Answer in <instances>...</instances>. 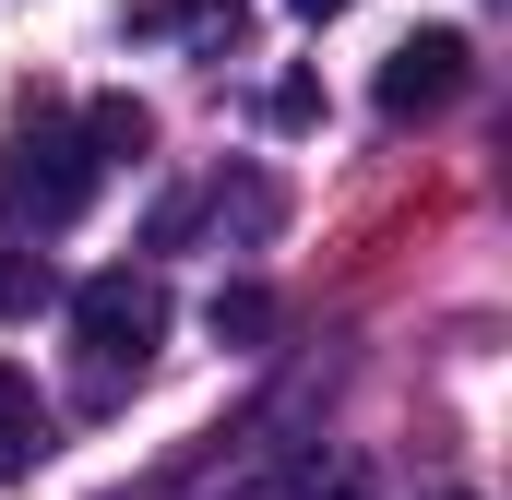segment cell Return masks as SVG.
Segmentation results:
<instances>
[{
  "mask_svg": "<svg viewBox=\"0 0 512 500\" xmlns=\"http://www.w3.org/2000/svg\"><path fill=\"white\" fill-rule=\"evenodd\" d=\"M96 143H84V120L72 108H24V120L0 131V227H72L84 203H96Z\"/></svg>",
  "mask_w": 512,
  "mask_h": 500,
  "instance_id": "obj_1",
  "label": "cell"
},
{
  "mask_svg": "<svg viewBox=\"0 0 512 500\" xmlns=\"http://www.w3.org/2000/svg\"><path fill=\"white\" fill-rule=\"evenodd\" d=\"M72 346H84V370H96V393L108 381H143V358L167 346V286L155 274H131V262H108V274H84L72 286Z\"/></svg>",
  "mask_w": 512,
  "mask_h": 500,
  "instance_id": "obj_2",
  "label": "cell"
},
{
  "mask_svg": "<svg viewBox=\"0 0 512 500\" xmlns=\"http://www.w3.org/2000/svg\"><path fill=\"white\" fill-rule=\"evenodd\" d=\"M465 72H477V60H465V36H453V24H417V36L382 60V84H370V96H382V120H441V108L465 96Z\"/></svg>",
  "mask_w": 512,
  "mask_h": 500,
  "instance_id": "obj_3",
  "label": "cell"
},
{
  "mask_svg": "<svg viewBox=\"0 0 512 500\" xmlns=\"http://www.w3.org/2000/svg\"><path fill=\"white\" fill-rule=\"evenodd\" d=\"M48 465V405H36V381L0 358V477H36Z\"/></svg>",
  "mask_w": 512,
  "mask_h": 500,
  "instance_id": "obj_4",
  "label": "cell"
},
{
  "mask_svg": "<svg viewBox=\"0 0 512 500\" xmlns=\"http://www.w3.org/2000/svg\"><path fill=\"white\" fill-rule=\"evenodd\" d=\"M84 143H96V167H131V155H155V108L143 96H96L84 108Z\"/></svg>",
  "mask_w": 512,
  "mask_h": 500,
  "instance_id": "obj_5",
  "label": "cell"
},
{
  "mask_svg": "<svg viewBox=\"0 0 512 500\" xmlns=\"http://www.w3.org/2000/svg\"><path fill=\"white\" fill-rule=\"evenodd\" d=\"M60 298V274H48V250H24V227L0 239V322H24V310H48Z\"/></svg>",
  "mask_w": 512,
  "mask_h": 500,
  "instance_id": "obj_6",
  "label": "cell"
},
{
  "mask_svg": "<svg viewBox=\"0 0 512 500\" xmlns=\"http://www.w3.org/2000/svg\"><path fill=\"white\" fill-rule=\"evenodd\" d=\"M155 24H179L191 48H239V24H251V0H179V12H155Z\"/></svg>",
  "mask_w": 512,
  "mask_h": 500,
  "instance_id": "obj_7",
  "label": "cell"
},
{
  "mask_svg": "<svg viewBox=\"0 0 512 500\" xmlns=\"http://www.w3.org/2000/svg\"><path fill=\"white\" fill-rule=\"evenodd\" d=\"M286 500H370V465H346V453H310V465L286 477Z\"/></svg>",
  "mask_w": 512,
  "mask_h": 500,
  "instance_id": "obj_8",
  "label": "cell"
},
{
  "mask_svg": "<svg viewBox=\"0 0 512 500\" xmlns=\"http://www.w3.org/2000/svg\"><path fill=\"white\" fill-rule=\"evenodd\" d=\"M274 120L310 131V120H322V84H310V72H286V84H274Z\"/></svg>",
  "mask_w": 512,
  "mask_h": 500,
  "instance_id": "obj_9",
  "label": "cell"
},
{
  "mask_svg": "<svg viewBox=\"0 0 512 500\" xmlns=\"http://www.w3.org/2000/svg\"><path fill=\"white\" fill-rule=\"evenodd\" d=\"M262 322H274V310H262V286H227V298H215V334H262Z\"/></svg>",
  "mask_w": 512,
  "mask_h": 500,
  "instance_id": "obj_10",
  "label": "cell"
},
{
  "mask_svg": "<svg viewBox=\"0 0 512 500\" xmlns=\"http://www.w3.org/2000/svg\"><path fill=\"white\" fill-rule=\"evenodd\" d=\"M286 12H298V24H334V12H358V0H286Z\"/></svg>",
  "mask_w": 512,
  "mask_h": 500,
  "instance_id": "obj_11",
  "label": "cell"
},
{
  "mask_svg": "<svg viewBox=\"0 0 512 500\" xmlns=\"http://www.w3.org/2000/svg\"><path fill=\"white\" fill-rule=\"evenodd\" d=\"M429 500H477V489H429Z\"/></svg>",
  "mask_w": 512,
  "mask_h": 500,
  "instance_id": "obj_12",
  "label": "cell"
}]
</instances>
